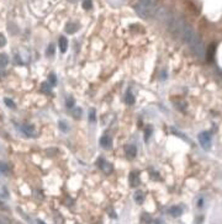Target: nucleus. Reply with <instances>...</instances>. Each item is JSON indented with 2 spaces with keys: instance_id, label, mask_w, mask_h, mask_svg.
Instances as JSON below:
<instances>
[{
  "instance_id": "12",
  "label": "nucleus",
  "mask_w": 222,
  "mask_h": 224,
  "mask_svg": "<svg viewBox=\"0 0 222 224\" xmlns=\"http://www.w3.org/2000/svg\"><path fill=\"white\" fill-rule=\"evenodd\" d=\"M135 201H136V203L141 205V203L145 201V193H143L142 191H137V192L135 193Z\"/></svg>"
},
{
  "instance_id": "2",
  "label": "nucleus",
  "mask_w": 222,
  "mask_h": 224,
  "mask_svg": "<svg viewBox=\"0 0 222 224\" xmlns=\"http://www.w3.org/2000/svg\"><path fill=\"white\" fill-rule=\"evenodd\" d=\"M197 138H199V142H200V145L205 150H209L211 148V136H210L209 132H203V133H200Z\"/></svg>"
},
{
  "instance_id": "7",
  "label": "nucleus",
  "mask_w": 222,
  "mask_h": 224,
  "mask_svg": "<svg viewBox=\"0 0 222 224\" xmlns=\"http://www.w3.org/2000/svg\"><path fill=\"white\" fill-rule=\"evenodd\" d=\"M59 49L62 53H66L67 49H68V39L64 36H62L59 38Z\"/></svg>"
},
{
  "instance_id": "26",
  "label": "nucleus",
  "mask_w": 222,
  "mask_h": 224,
  "mask_svg": "<svg viewBox=\"0 0 222 224\" xmlns=\"http://www.w3.org/2000/svg\"><path fill=\"white\" fill-rule=\"evenodd\" d=\"M154 224H164V222L162 219H156L154 220Z\"/></svg>"
},
{
  "instance_id": "10",
  "label": "nucleus",
  "mask_w": 222,
  "mask_h": 224,
  "mask_svg": "<svg viewBox=\"0 0 222 224\" xmlns=\"http://www.w3.org/2000/svg\"><path fill=\"white\" fill-rule=\"evenodd\" d=\"M22 131L25 132V134L28 137H32L34 136V132H35V127L32 125H24L22 126Z\"/></svg>"
},
{
  "instance_id": "11",
  "label": "nucleus",
  "mask_w": 222,
  "mask_h": 224,
  "mask_svg": "<svg viewBox=\"0 0 222 224\" xmlns=\"http://www.w3.org/2000/svg\"><path fill=\"white\" fill-rule=\"evenodd\" d=\"M9 63V57L6 53H0V69H3Z\"/></svg>"
},
{
  "instance_id": "17",
  "label": "nucleus",
  "mask_w": 222,
  "mask_h": 224,
  "mask_svg": "<svg viewBox=\"0 0 222 224\" xmlns=\"http://www.w3.org/2000/svg\"><path fill=\"white\" fill-rule=\"evenodd\" d=\"M54 50H56V47H54V45L53 43H51V45H49L48 46V48H47V56L48 57H51V56H53L54 54Z\"/></svg>"
},
{
  "instance_id": "6",
  "label": "nucleus",
  "mask_w": 222,
  "mask_h": 224,
  "mask_svg": "<svg viewBox=\"0 0 222 224\" xmlns=\"http://www.w3.org/2000/svg\"><path fill=\"white\" fill-rule=\"evenodd\" d=\"M125 151H126V157L128 159H133L137 154V149L135 145H126L125 147Z\"/></svg>"
},
{
  "instance_id": "27",
  "label": "nucleus",
  "mask_w": 222,
  "mask_h": 224,
  "mask_svg": "<svg viewBox=\"0 0 222 224\" xmlns=\"http://www.w3.org/2000/svg\"><path fill=\"white\" fill-rule=\"evenodd\" d=\"M0 170H3V171H6L7 170V168L4 165V164H0Z\"/></svg>"
},
{
  "instance_id": "14",
  "label": "nucleus",
  "mask_w": 222,
  "mask_h": 224,
  "mask_svg": "<svg viewBox=\"0 0 222 224\" xmlns=\"http://www.w3.org/2000/svg\"><path fill=\"white\" fill-rule=\"evenodd\" d=\"M125 102L127 104V105H133L135 104V96L132 95L128 91V93L126 94V96H125Z\"/></svg>"
},
{
  "instance_id": "29",
  "label": "nucleus",
  "mask_w": 222,
  "mask_h": 224,
  "mask_svg": "<svg viewBox=\"0 0 222 224\" xmlns=\"http://www.w3.org/2000/svg\"><path fill=\"white\" fill-rule=\"evenodd\" d=\"M69 1H77V0H69Z\"/></svg>"
},
{
  "instance_id": "13",
  "label": "nucleus",
  "mask_w": 222,
  "mask_h": 224,
  "mask_svg": "<svg viewBox=\"0 0 222 224\" xmlns=\"http://www.w3.org/2000/svg\"><path fill=\"white\" fill-rule=\"evenodd\" d=\"M215 49H216V46L215 45H211L207 49V53H206V57L209 60H212L214 59V56H215Z\"/></svg>"
},
{
  "instance_id": "8",
  "label": "nucleus",
  "mask_w": 222,
  "mask_h": 224,
  "mask_svg": "<svg viewBox=\"0 0 222 224\" xmlns=\"http://www.w3.org/2000/svg\"><path fill=\"white\" fill-rule=\"evenodd\" d=\"M181 213H183V209H181L180 207H178V206H174V207H171V208L169 209V214H170L171 217H174V218L180 217Z\"/></svg>"
},
{
  "instance_id": "18",
  "label": "nucleus",
  "mask_w": 222,
  "mask_h": 224,
  "mask_svg": "<svg viewBox=\"0 0 222 224\" xmlns=\"http://www.w3.org/2000/svg\"><path fill=\"white\" fill-rule=\"evenodd\" d=\"M89 121L90 122H95L96 121V112H95V108H92L89 112Z\"/></svg>"
},
{
  "instance_id": "16",
  "label": "nucleus",
  "mask_w": 222,
  "mask_h": 224,
  "mask_svg": "<svg viewBox=\"0 0 222 224\" xmlns=\"http://www.w3.org/2000/svg\"><path fill=\"white\" fill-rule=\"evenodd\" d=\"M41 90H42V93H46V94H49V93H51V85H49V83H47V81L42 83Z\"/></svg>"
},
{
  "instance_id": "15",
  "label": "nucleus",
  "mask_w": 222,
  "mask_h": 224,
  "mask_svg": "<svg viewBox=\"0 0 222 224\" xmlns=\"http://www.w3.org/2000/svg\"><path fill=\"white\" fill-rule=\"evenodd\" d=\"M82 115H83V110L80 108V107H75V108L73 110V112H72V116H73L75 119H79L80 117H82Z\"/></svg>"
},
{
  "instance_id": "23",
  "label": "nucleus",
  "mask_w": 222,
  "mask_h": 224,
  "mask_svg": "<svg viewBox=\"0 0 222 224\" xmlns=\"http://www.w3.org/2000/svg\"><path fill=\"white\" fill-rule=\"evenodd\" d=\"M59 128L62 129V131H64V132H68V129H69V127L66 123V121H60L59 122Z\"/></svg>"
},
{
  "instance_id": "25",
  "label": "nucleus",
  "mask_w": 222,
  "mask_h": 224,
  "mask_svg": "<svg viewBox=\"0 0 222 224\" xmlns=\"http://www.w3.org/2000/svg\"><path fill=\"white\" fill-rule=\"evenodd\" d=\"M6 45V38L3 33H0V47H4Z\"/></svg>"
},
{
  "instance_id": "19",
  "label": "nucleus",
  "mask_w": 222,
  "mask_h": 224,
  "mask_svg": "<svg viewBox=\"0 0 222 224\" xmlns=\"http://www.w3.org/2000/svg\"><path fill=\"white\" fill-rule=\"evenodd\" d=\"M150 217L148 214H143L142 217H141V224H150Z\"/></svg>"
},
{
  "instance_id": "5",
  "label": "nucleus",
  "mask_w": 222,
  "mask_h": 224,
  "mask_svg": "<svg viewBox=\"0 0 222 224\" xmlns=\"http://www.w3.org/2000/svg\"><path fill=\"white\" fill-rule=\"evenodd\" d=\"M98 165H99V168L101 169L103 171H105L106 174H109V172H111V170H112V166H111V164H109V162L105 161L104 159H99Z\"/></svg>"
},
{
  "instance_id": "22",
  "label": "nucleus",
  "mask_w": 222,
  "mask_h": 224,
  "mask_svg": "<svg viewBox=\"0 0 222 224\" xmlns=\"http://www.w3.org/2000/svg\"><path fill=\"white\" fill-rule=\"evenodd\" d=\"M92 6H93V1H92V0H84V1H83V7L85 10H90V9H92Z\"/></svg>"
},
{
  "instance_id": "4",
  "label": "nucleus",
  "mask_w": 222,
  "mask_h": 224,
  "mask_svg": "<svg viewBox=\"0 0 222 224\" xmlns=\"http://www.w3.org/2000/svg\"><path fill=\"white\" fill-rule=\"evenodd\" d=\"M78 30H79V25H78L77 22H68V24L66 25V27H64V31H66L67 33H69V35L75 33Z\"/></svg>"
},
{
  "instance_id": "9",
  "label": "nucleus",
  "mask_w": 222,
  "mask_h": 224,
  "mask_svg": "<svg viewBox=\"0 0 222 224\" xmlns=\"http://www.w3.org/2000/svg\"><path fill=\"white\" fill-rule=\"evenodd\" d=\"M100 145H101L103 148H110L111 147V138L109 136H103L101 138H100Z\"/></svg>"
},
{
  "instance_id": "28",
  "label": "nucleus",
  "mask_w": 222,
  "mask_h": 224,
  "mask_svg": "<svg viewBox=\"0 0 222 224\" xmlns=\"http://www.w3.org/2000/svg\"><path fill=\"white\" fill-rule=\"evenodd\" d=\"M37 224H46V223L42 222V220H37Z\"/></svg>"
},
{
  "instance_id": "24",
  "label": "nucleus",
  "mask_w": 222,
  "mask_h": 224,
  "mask_svg": "<svg viewBox=\"0 0 222 224\" xmlns=\"http://www.w3.org/2000/svg\"><path fill=\"white\" fill-rule=\"evenodd\" d=\"M4 102H5V105H6L7 107H10V108H14V107H15V104L13 102V100H10V99H4Z\"/></svg>"
},
{
  "instance_id": "3",
  "label": "nucleus",
  "mask_w": 222,
  "mask_h": 224,
  "mask_svg": "<svg viewBox=\"0 0 222 224\" xmlns=\"http://www.w3.org/2000/svg\"><path fill=\"white\" fill-rule=\"evenodd\" d=\"M128 181H130V186L131 187H137L141 184V179H139V174L137 171H132L128 176Z\"/></svg>"
},
{
  "instance_id": "20",
  "label": "nucleus",
  "mask_w": 222,
  "mask_h": 224,
  "mask_svg": "<svg viewBox=\"0 0 222 224\" xmlns=\"http://www.w3.org/2000/svg\"><path fill=\"white\" fill-rule=\"evenodd\" d=\"M66 106H67L68 108H70V107H73V106H74V99H73L72 96H68V97H67Z\"/></svg>"
},
{
  "instance_id": "21",
  "label": "nucleus",
  "mask_w": 222,
  "mask_h": 224,
  "mask_svg": "<svg viewBox=\"0 0 222 224\" xmlns=\"http://www.w3.org/2000/svg\"><path fill=\"white\" fill-rule=\"evenodd\" d=\"M48 80H49V85H56L57 84V76H56V74H49L48 75Z\"/></svg>"
},
{
  "instance_id": "1",
  "label": "nucleus",
  "mask_w": 222,
  "mask_h": 224,
  "mask_svg": "<svg viewBox=\"0 0 222 224\" xmlns=\"http://www.w3.org/2000/svg\"><path fill=\"white\" fill-rule=\"evenodd\" d=\"M157 10H158L157 0H139L135 5V11L142 19H148L150 16L156 15Z\"/></svg>"
}]
</instances>
